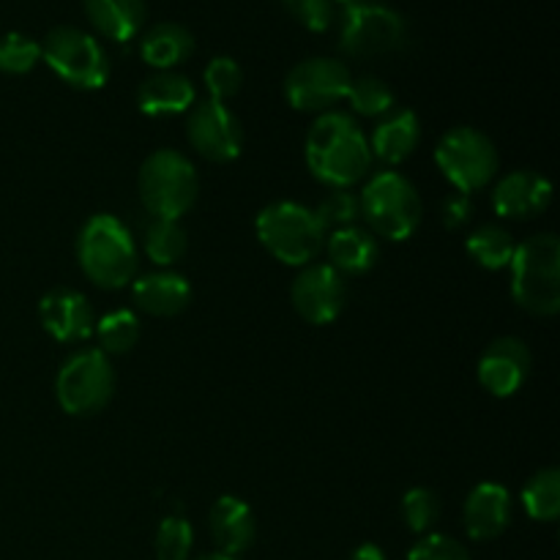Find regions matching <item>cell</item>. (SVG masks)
I'll return each instance as SVG.
<instances>
[{
    "mask_svg": "<svg viewBox=\"0 0 560 560\" xmlns=\"http://www.w3.org/2000/svg\"><path fill=\"white\" fill-rule=\"evenodd\" d=\"M306 167L331 189H350L370 178L372 151L364 131L350 115L320 113L306 135Z\"/></svg>",
    "mask_w": 560,
    "mask_h": 560,
    "instance_id": "1",
    "label": "cell"
},
{
    "mask_svg": "<svg viewBox=\"0 0 560 560\" xmlns=\"http://www.w3.org/2000/svg\"><path fill=\"white\" fill-rule=\"evenodd\" d=\"M77 260L82 273L102 290H120L137 277V244L113 213H96L77 235Z\"/></svg>",
    "mask_w": 560,
    "mask_h": 560,
    "instance_id": "2",
    "label": "cell"
},
{
    "mask_svg": "<svg viewBox=\"0 0 560 560\" xmlns=\"http://www.w3.org/2000/svg\"><path fill=\"white\" fill-rule=\"evenodd\" d=\"M512 295L525 312L552 317L560 310V241L556 233H536L517 244L512 262Z\"/></svg>",
    "mask_w": 560,
    "mask_h": 560,
    "instance_id": "3",
    "label": "cell"
},
{
    "mask_svg": "<svg viewBox=\"0 0 560 560\" xmlns=\"http://www.w3.org/2000/svg\"><path fill=\"white\" fill-rule=\"evenodd\" d=\"M257 238L271 257L293 268H304L326 249V230L315 211L299 202H271L257 217Z\"/></svg>",
    "mask_w": 560,
    "mask_h": 560,
    "instance_id": "4",
    "label": "cell"
},
{
    "mask_svg": "<svg viewBox=\"0 0 560 560\" xmlns=\"http://www.w3.org/2000/svg\"><path fill=\"white\" fill-rule=\"evenodd\" d=\"M359 206L370 224V233L388 241H408L424 217L419 189L394 170H383L366 178Z\"/></svg>",
    "mask_w": 560,
    "mask_h": 560,
    "instance_id": "5",
    "label": "cell"
},
{
    "mask_svg": "<svg viewBox=\"0 0 560 560\" xmlns=\"http://www.w3.org/2000/svg\"><path fill=\"white\" fill-rule=\"evenodd\" d=\"M137 189L151 217L180 219L200 195V178L184 153L159 148L142 162Z\"/></svg>",
    "mask_w": 560,
    "mask_h": 560,
    "instance_id": "6",
    "label": "cell"
},
{
    "mask_svg": "<svg viewBox=\"0 0 560 560\" xmlns=\"http://www.w3.org/2000/svg\"><path fill=\"white\" fill-rule=\"evenodd\" d=\"M42 58L66 85L98 91L109 80V58L96 36L74 25H60L42 42Z\"/></svg>",
    "mask_w": 560,
    "mask_h": 560,
    "instance_id": "7",
    "label": "cell"
},
{
    "mask_svg": "<svg viewBox=\"0 0 560 560\" xmlns=\"http://www.w3.org/2000/svg\"><path fill=\"white\" fill-rule=\"evenodd\" d=\"M55 394L69 416H93L107 408L115 394V370L109 355L98 348L77 350L60 366Z\"/></svg>",
    "mask_w": 560,
    "mask_h": 560,
    "instance_id": "8",
    "label": "cell"
},
{
    "mask_svg": "<svg viewBox=\"0 0 560 560\" xmlns=\"http://www.w3.org/2000/svg\"><path fill=\"white\" fill-rule=\"evenodd\" d=\"M435 162L448 184L457 186L463 195H470L495 180L498 148L485 131L457 126L441 137L435 148Z\"/></svg>",
    "mask_w": 560,
    "mask_h": 560,
    "instance_id": "9",
    "label": "cell"
},
{
    "mask_svg": "<svg viewBox=\"0 0 560 560\" xmlns=\"http://www.w3.org/2000/svg\"><path fill=\"white\" fill-rule=\"evenodd\" d=\"M408 27L399 11L381 3H348L339 25V49L353 58H381L405 47Z\"/></svg>",
    "mask_w": 560,
    "mask_h": 560,
    "instance_id": "10",
    "label": "cell"
},
{
    "mask_svg": "<svg viewBox=\"0 0 560 560\" xmlns=\"http://www.w3.org/2000/svg\"><path fill=\"white\" fill-rule=\"evenodd\" d=\"M353 74L337 58H306L284 77V98L301 113H328L348 96Z\"/></svg>",
    "mask_w": 560,
    "mask_h": 560,
    "instance_id": "11",
    "label": "cell"
},
{
    "mask_svg": "<svg viewBox=\"0 0 560 560\" xmlns=\"http://www.w3.org/2000/svg\"><path fill=\"white\" fill-rule=\"evenodd\" d=\"M186 137L202 159L217 164L233 162L244 148V129H241L238 115L228 104L213 102V98H206L189 109Z\"/></svg>",
    "mask_w": 560,
    "mask_h": 560,
    "instance_id": "12",
    "label": "cell"
},
{
    "mask_svg": "<svg viewBox=\"0 0 560 560\" xmlns=\"http://www.w3.org/2000/svg\"><path fill=\"white\" fill-rule=\"evenodd\" d=\"M290 299H293L295 312L306 323L326 326V323H334L342 315L348 288H345V277L337 268H331L328 262H310L295 277L293 288H290Z\"/></svg>",
    "mask_w": 560,
    "mask_h": 560,
    "instance_id": "13",
    "label": "cell"
},
{
    "mask_svg": "<svg viewBox=\"0 0 560 560\" xmlns=\"http://www.w3.org/2000/svg\"><path fill=\"white\" fill-rule=\"evenodd\" d=\"M530 350L523 339L501 337L487 345L479 359V383L492 397H514L530 375Z\"/></svg>",
    "mask_w": 560,
    "mask_h": 560,
    "instance_id": "14",
    "label": "cell"
},
{
    "mask_svg": "<svg viewBox=\"0 0 560 560\" xmlns=\"http://www.w3.org/2000/svg\"><path fill=\"white\" fill-rule=\"evenodd\" d=\"M38 320H42L44 331L63 345L85 342L96 328V315L93 306L80 290L71 288H55L38 304Z\"/></svg>",
    "mask_w": 560,
    "mask_h": 560,
    "instance_id": "15",
    "label": "cell"
},
{
    "mask_svg": "<svg viewBox=\"0 0 560 560\" xmlns=\"http://www.w3.org/2000/svg\"><path fill=\"white\" fill-rule=\"evenodd\" d=\"M552 202V184L534 170L503 175L492 189V208L503 219H530L547 211Z\"/></svg>",
    "mask_w": 560,
    "mask_h": 560,
    "instance_id": "16",
    "label": "cell"
},
{
    "mask_svg": "<svg viewBox=\"0 0 560 560\" xmlns=\"http://www.w3.org/2000/svg\"><path fill=\"white\" fill-rule=\"evenodd\" d=\"M512 523V492L495 481H481L463 506L465 534L474 541L498 539Z\"/></svg>",
    "mask_w": 560,
    "mask_h": 560,
    "instance_id": "17",
    "label": "cell"
},
{
    "mask_svg": "<svg viewBox=\"0 0 560 560\" xmlns=\"http://www.w3.org/2000/svg\"><path fill=\"white\" fill-rule=\"evenodd\" d=\"M131 299H135L137 310L145 312V315L175 317L189 306L191 288L180 273L170 271V268H159V271L135 277Z\"/></svg>",
    "mask_w": 560,
    "mask_h": 560,
    "instance_id": "18",
    "label": "cell"
},
{
    "mask_svg": "<svg viewBox=\"0 0 560 560\" xmlns=\"http://www.w3.org/2000/svg\"><path fill=\"white\" fill-rule=\"evenodd\" d=\"M208 528H211V536L222 556L238 558L255 545V514L235 495H222L213 503L211 514H208Z\"/></svg>",
    "mask_w": 560,
    "mask_h": 560,
    "instance_id": "19",
    "label": "cell"
},
{
    "mask_svg": "<svg viewBox=\"0 0 560 560\" xmlns=\"http://www.w3.org/2000/svg\"><path fill=\"white\" fill-rule=\"evenodd\" d=\"M195 85L178 71H156L137 88V107L151 118H173L195 107Z\"/></svg>",
    "mask_w": 560,
    "mask_h": 560,
    "instance_id": "20",
    "label": "cell"
},
{
    "mask_svg": "<svg viewBox=\"0 0 560 560\" xmlns=\"http://www.w3.org/2000/svg\"><path fill=\"white\" fill-rule=\"evenodd\" d=\"M366 142H370L372 159H381L383 164H402L405 159L413 156L421 142L419 115L413 109H392L383 115Z\"/></svg>",
    "mask_w": 560,
    "mask_h": 560,
    "instance_id": "21",
    "label": "cell"
},
{
    "mask_svg": "<svg viewBox=\"0 0 560 560\" xmlns=\"http://www.w3.org/2000/svg\"><path fill=\"white\" fill-rule=\"evenodd\" d=\"M93 31L115 44H126L140 36L145 25V0H82Z\"/></svg>",
    "mask_w": 560,
    "mask_h": 560,
    "instance_id": "22",
    "label": "cell"
},
{
    "mask_svg": "<svg viewBox=\"0 0 560 560\" xmlns=\"http://www.w3.org/2000/svg\"><path fill=\"white\" fill-rule=\"evenodd\" d=\"M326 252L328 260H331L328 266L337 268L339 273H353V277L375 268L377 257H381L377 238L359 224H350V228L334 230L331 235H326Z\"/></svg>",
    "mask_w": 560,
    "mask_h": 560,
    "instance_id": "23",
    "label": "cell"
},
{
    "mask_svg": "<svg viewBox=\"0 0 560 560\" xmlns=\"http://www.w3.org/2000/svg\"><path fill=\"white\" fill-rule=\"evenodd\" d=\"M195 52V36L178 22H159L142 36L140 55L156 71H173Z\"/></svg>",
    "mask_w": 560,
    "mask_h": 560,
    "instance_id": "24",
    "label": "cell"
},
{
    "mask_svg": "<svg viewBox=\"0 0 560 560\" xmlns=\"http://www.w3.org/2000/svg\"><path fill=\"white\" fill-rule=\"evenodd\" d=\"M465 249H468V255L481 268H487V271H501V268H509L517 244H514L512 233L506 228H501V224H481V228H476L468 235Z\"/></svg>",
    "mask_w": 560,
    "mask_h": 560,
    "instance_id": "25",
    "label": "cell"
},
{
    "mask_svg": "<svg viewBox=\"0 0 560 560\" xmlns=\"http://www.w3.org/2000/svg\"><path fill=\"white\" fill-rule=\"evenodd\" d=\"M186 246H189V238L180 219L153 217L145 224V255L159 268L175 266L186 255Z\"/></svg>",
    "mask_w": 560,
    "mask_h": 560,
    "instance_id": "26",
    "label": "cell"
},
{
    "mask_svg": "<svg viewBox=\"0 0 560 560\" xmlns=\"http://www.w3.org/2000/svg\"><path fill=\"white\" fill-rule=\"evenodd\" d=\"M523 506L528 517L539 523H552L560 514V470L541 468L536 470L523 487Z\"/></svg>",
    "mask_w": 560,
    "mask_h": 560,
    "instance_id": "27",
    "label": "cell"
},
{
    "mask_svg": "<svg viewBox=\"0 0 560 560\" xmlns=\"http://www.w3.org/2000/svg\"><path fill=\"white\" fill-rule=\"evenodd\" d=\"M93 334L102 342L104 355H120L129 353L137 342H140V317L131 310H115L107 312L102 320H96Z\"/></svg>",
    "mask_w": 560,
    "mask_h": 560,
    "instance_id": "28",
    "label": "cell"
},
{
    "mask_svg": "<svg viewBox=\"0 0 560 560\" xmlns=\"http://www.w3.org/2000/svg\"><path fill=\"white\" fill-rule=\"evenodd\" d=\"M353 107L355 115H364V118H383L394 109V91L381 80V77H355L350 80L348 96H345Z\"/></svg>",
    "mask_w": 560,
    "mask_h": 560,
    "instance_id": "29",
    "label": "cell"
},
{
    "mask_svg": "<svg viewBox=\"0 0 560 560\" xmlns=\"http://www.w3.org/2000/svg\"><path fill=\"white\" fill-rule=\"evenodd\" d=\"M402 520L413 534H430L441 520V498L430 487H413L402 498Z\"/></svg>",
    "mask_w": 560,
    "mask_h": 560,
    "instance_id": "30",
    "label": "cell"
},
{
    "mask_svg": "<svg viewBox=\"0 0 560 560\" xmlns=\"http://www.w3.org/2000/svg\"><path fill=\"white\" fill-rule=\"evenodd\" d=\"M156 560H189L191 547H195V530H191L189 520L164 517L156 530Z\"/></svg>",
    "mask_w": 560,
    "mask_h": 560,
    "instance_id": "31",
    "label": "cell"
},
{
    "mask_svg": "<svg viewBox=\"0 0 560 560\" xmlns=\"http://www.w3.org/2000/svg\"><path fill=\"white\" fill-rule=\"evenodd\" d=\"M42 58V44L25 33L0 36V71L3 74H27Z\"/></svg>",
    "mask_w": 560,
    "mask_h": 560,
    "instance_id": "32",
    "label": "cell"
},
{
    "mask_svg": "<svg viewBox=\"0 0 560 560\" xmlns=\"http://www.w3.org/2000/svg\"><path fill=\"white\" fill-rule=\"evenodd\" d=\"M317 217V222L323 224V230H342V228H350V224H355V219H359L361 213V206H359V197L353 195V191L348 189H331L326 197H323L320 202H317V208H312Z\"/></svg>",
    "mask_w": 560,
    "mask_h": 560,
    "instance_id": "33",
    "label": "cell"
},
{
    "mask_svg": "<svg viewBox=\"0 0 560 560\" xmlns=\"http://www.w3.org/2000/svg\"><path fill=\"white\" fill-rule=\"evenodd\" d=\"M202 80H206V88L208 93H211L213 102L224 104L228 98H233L235 93L241 91V85H244V71H241L238 60L228 58V55H219V58H213L211 63L206 66Z\"/></svg>",
    "mask_w": 560,
    "mask_h": 560,
    "instance_id": "34",
    "label": "cell"
},
{
    "mask_svg": "<svg viewBox=\"0 0 560 560\" xmlns=\"http://www.w3.org/2000/svg\"><path fill=\"white\" fill-rule=\"evenodd\" d=\"M408 560H470V552L452 536L424 534L408 552Z\"/></svg>",
    "mask_w": 560,
    "mask_h": 560,
    "instance_id": "35",
    "label": "cell"
},
{
    "mask_svg": "<svg viewBox=\"0 0 560 560\" xmlns=\"http://www.w3.org/2000/svg\"><path fill=\"white\" fill-rule=\"evenodd\" d=\"M282 3L306 31L323 33L334 25V0H282Z\"/></svg>",
    "mask_w": 560,
    "mask_h": 560,
    "instance_id": "36",
    "label": "cell"
},
{
    "mask_svg": "<svg viewBox=\"0 0 560 560\" xmlns=\"http://www.w3.org/2000/svg\"><path fill=\"white\" fill-rule=\"evenodd\" d=\"M470 213H474V202H470V195H463V191H457V195H448L446 200H443V208H441V217H443V224L452 230L463 228V224H468Z\"/></svg>",
    "mask_w": 560,
    "mask_h": 560,
    "instance_id": "37",
    "label": "cell"
},
{
    "mask_svg": "<svg viewBox=\"0 0 560 560\" xmlns=\"http://www.w3.org/2000/svg\"><path fill=\"white\" fill-rule=\"evenodd\" d=\"M350 560H386V552H383L377 545H361L355 547Z\"/></svg>",
    "mask_w": 560,
    "mask_h": 560,
    "instance_id": "38",
    "label": "cell"
},
{
    "mask_svg": "<svg viewBox=\"0 0 560 560\" xmlns=\"http://www.w3.org/2000/svg\"><path fill=\"white\" fill-rule=\"evenodd\" d=\"M195 560H238V558H230V556H222V552H211V556H200Z\"/></svg>",
    "mask_w": 560,
    "mask_h": 560,
    "instance_id": "39",
    "label": "cell"
},
{
    "mask_svg": "<svg viewBox=\"0 0 560 560\" xmlns=\"http://www.w3.org/2000/svg\"><path fill=\"white\" fill-rule=\"evenodd\" d=\"M334 3H345V5H348V3H355V0H334Z\"/></svg>",
    "mask_w": 560,
    "mask_h": 560,
    "instance_id": "40",
    "label": "cell"
}]
</instances>
